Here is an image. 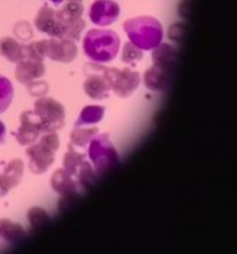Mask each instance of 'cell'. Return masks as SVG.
Segmentation results:
<instances>
[{
    "label": "cell",
    "mask_w": 237,
    "mask_h": 254,
    "mask_svg": "<svg viewBox=\"0 0 237 254\" xmlns=\"http://www.w3.org/2000/svg\"><path fill=\"white\" fill-rule=\"evenodd\" d=\"M120 47V39L112 30L93 29L84 38V54L96 64H107L113 61Z\"/></svg>",
    "instance_id": "6da1fadb"
},
{
    "label": "cell",
    "mask_w": 237,
    "mask_h": 254,
    "mask_svg": "<svg viewBox=\"0 0 237 254\" xmlns=\"http://www.w3.org/2000/svg\"><path fill=\"white\" fill-rule=\"evenodd\" d=\"M123 29L130 42L141 50H153L161 45L163 27L161 22L150 16H138L124 22Z\"/></svg>",
    "instance_id": "7a4b0ae2"
},
{
    "label": "cell",
    "mask_w": 237,
    "mask_h": 254,
    "mask_svg": "<svg viewBox=\"0 0 237 254\" xmlns=\"http://www.w3.org/2000/svg\"><path fill=\"white\" fill-rule=\"evenodd\" d=\"M59 148V137L55 131L44 133L39 141L33 143L26 149L29 169L35 175H42L55 162Z\"/></svg>",
    "instance_id": "3957f363"
},
{
    "label": "cell",
    "mask_w": 237,
    "mask_h": 254,
    "mask_svg": "<svg viewBox=\"0 0 237 254\" xmlns=\"http://www.w3.org/2000/svg\"><path fill=\"white\" fill-rule=\"evenodd\" d=\"M87 153L98 177L108 174L119 162L118 151L108 134L95 135L88 144Z\"/></svg>",
    "instance_id": "277c9868"
},
{
    "label": "cell",
    "mask_w": 237,
    "mask_h": 254,
    "mask_svg": "<svg viewBox=\"0 0 237 254\" xmlns=\"http://www.w3.org/2000/svg\"><path fill=\"white\" fill-rule=\"evenodd\" d=\"M103 75L110 89L121 99H127L132 96L139 86L141 81L139 72L132 71L130 68L117 69L105 67Z\"/></svg>",
    "instance_id": "5b68a950"
},
{
    "label": "cell",
    "mask_w": 237,
    "mask_h": 254,
    "mask_svg": "<svg viewBox=\"0 0 237 254\" xmlns=\"http://www.w3.org/2000/svg\"><path fill=\"white\" fill-rule=\"evenodd\" d=\"M40 121L45 133L58 131L65 124V109L55 99L40 98L35 102L34 111Z\"/></svg>",
    "instance_id": "8992f818"
},
{
    "label": "cell",
    "mask_w": 237,
    "mask_h": 254,
    "mask_svg": "<svg viewBox=\"0 0 237 254\" xmlns=\"http://www.w3.org/2000/svg\"><path fill=\"white\" fill-rule=\"evenodd\" d=\"M85 68L89 69L87 77L84 83L85 94L95 100H103L110 96V86L108 85L103 70L105 67L98 64H89Z\"/></svg>",
    "instance_id": "52a82bcc"
},
{
    "label": "cell",
    "mask_w": 237,
    "mask_h": 254,
    "mask_svg": "<svg viewBox=\"0 0 237 254\" xmlns=\"http://www.w3.org/2000/svg\"><path fill=\"white\" fill-rule=\"evenodd\" d=\"M21 126L18 128L15 137L21 146H28L35 143L45 133L42 125L33 111H25L20 117Z\"/></svg>",
    "instance_id": "ba28073f"
},
{
    "label": "cell",
    "mask_w": 237,
    "mask_h": 254,
    "mask_svg": "<svg viewBox=\"0 0 237 254\" xmlns=\"http://www.w3.org/2000/svg\"><path fill=\"white\" fill-rule=\"evenodd\" d=\"M78 49L74 41L64 37L47 40V57L54 62L69 64L76 59Z\"/></svg>",
    "instance_id": "9c48e42d"
},
{
    "label": "cell",
    "mask_w": 237,
    "mask_h": 254,
    "mask_svg": "<svg viewBox=\"0 0 237 254\" xmlns=\"http://www.w3.org/2000/svg\"><path fill=\"white\" fill-rule=\"evenodd\" d=\"M35 25L39 32L51 37H61L65 23L60 19L58 10L45 6L36 15Z\"/></svg>",
    "instance_id": "30bf717a"
},
{
    "label": "cell",
    "mask_w": 237,
    "mask_h": 254,
    "mask_svg": "<svg viewBox=\"0 0 237 254\" xmlns=\"http://www.w3.org/2000/svg\"><path fill=\"white\" fill-rule=\"evenodd\" d=\"M119 6L113 0H96L91 5L89 17L98 26H108L118 20Z\"/></svg>",
    "instance_id": "8fae6325"
},
{
    "label": "cell",
    "mask_w": 237,
    "mask_h": 254,
    "mask_svg": "<svg viewBox=\"0 0 237 254\" xmlns=\"http://www.w3.org/2000/svg\"><path fill=\"white\" fill-rule=\"evenodd\" d=\"M50 183L53 190L65 199L74 198L84 190L76 179L69 176L63 169L57 170L51 177Z\"/></svg>",
    "instance_id": "7c38bea8"
},
{
    "label": "cell",
    "mask_w": 237,
    "mask_h": 254,
    "mask_svg": "<svg viewBox=\"0 0 237 254\" xmlns=\"http://www.w3.org/2000/svg\"><path fill=\"white\" fill-rule=\"evenodd\" d=\"M46 72L43 62L24 58L17 63L15 69V77L22 85H30L35 80L42 77Z\"/></svg>",
    "instance_id": "4fadbf2b"
},
{
    "label": "cell",
    "mask_w": 237,
    "mask_h": 254,
    "mask_svg": "<svg viewBox=\"0 0 237 254\" xmlns=\"http://www.w3.org/2000/svg\"><path fill=\"white\" fill-rule=\"evenodd\" d=\"M24 172V163L20 159H14L7 163L0 175V190L3 195L21 183Z\"/></svg>",
    "instance_id": "5bb4252c"
},
{
    "label": "cell",
    "mask_w": 237,
    "mask_h": 254,
    "mask_svg": "<svg viewBox=\"0 0 237 254\" xmlns=\"http://www.w3.org/2000/svg\"><path fill=\"white\" fill-rule=\"evenodd\" d=\"M173 69L153 64L144 74V83L148 89L161 91L165 89L171 81Z\"/></svg>",
    "instance_id": "9a60e30c"
},
{
    "label": "cell",
    "mask_w": 237,
    "mask_h": 254,
    "mask_svg": "<svg viewBox=\"0 0 237 254\" xmlns=\"http://www.w3.org/2000/svg\"><path fill=\"white\" fill-rule=\"evenodd\" d=\"M26 237L21 225L8 219H0V239L7 243L21 242Z\"/></svg>",
    "instance_id": "2e32d148"
},
{
    "label": "cell",
    "mask_w": 237,
    "mask_h": 254,
    "mask_svg": "<svg viewBox=\"0 0 237 254\" xmlns=\"http://www.w3.org/2000/svg\"><path fill=\"white\" fill-rule=\"evenodd\" d=\"M152 59L153 64L173 69L178 59V52L175 47L169 44H161L154 49Z\"/></svg>",
    "instance_id": "e0dca14e"
},
{
    "label": "cell",
    "mask_w": 237,
    "mask_h": 254,
    "mask_svg": "<svg viewBox=\"0 0 237 254\" xmlns=\"http://www.w3.org/2000/svg\"><path fill=\"white\" fill-rule=\"evenodd\" d=\"M0 55L8 62L17 64L24 59V46L21 45L14 38L4 37L0 40Z\"/></svg>",
    "instance_id": "ac0fdd59"
},
{
    "label": "cell",
    "mask_w": 237,
    "mask_h": 254,
    "mask_svg": "<svg viewBox=\"0 0 237 254\" xmlns=\"http://www.w3.org/2000/svg\"><path fill=\"white\" fill-rule=\"evenodd\" d=\"M86 156L77 152L72 145L68 146V150L65 153L63 159L62 169L71 177H77L80 170L82 169L84 163L86 162Z\"/></svg>",
    "instance_id": "d6986e66"
},
{
    "label": "cell",
    "mask_w": 237,
    "mask_h": 254,
    "mask_svg": "<svg viewBox=\"0 0 237 254\" xmlns=\"http://www.w3.org/2000/svg\"><path fill=\"white\" fill-rule=\"evenodd\" d=\"M105 115V108L102 106H86L79 114L75 122V127H83L86 126L97 125L101 122Z\"/></svg>",
    "instance_id": "ffe728a7"
},
{
    "label": "cell",
    "mask_w": 237,
    "mask_h": 254,
    "mask_svg": "<svg viewBox=\"0 0 237 254\" xmlns=\"http://www.w3.org/2000/svg\"><path fill=\"white\" fill-rule=\"evenodd\" d=\"M83 12V0H67L62 8L58 10V13L64 23L81 19Z\"/></svg>",
    "instance_id": "44dd1931"
},
{
    "label": "cell",
    "mask_w": 237,
    "mask_h": 254,
    "mask_svg": "<svg viewBox=\"0 0 237 254\" xmlns=\"http://www.w3.org/2000/svg\"><path fill=\"white\" fill-rule=\"evenodd\" d=\"M99 132V129L97 127L92 128H82V127H75L74 130L71 131L70 138L71 145L84 148L88 146L89 142L92 138L97 135Z\"/></svg>",
    "instance_id": "7402d4cb"
},
{
    "label": "cell",
    "mask_w": 237,
    "mask_h": 254,
    "mask_svg": "<svg viewBox=\"0 0 237 254\" xmlns=\"http://www.w3.org/2000/svg\"><path fill=\"white\" fill-rule=\"evenodd\" d=\"M14 96L12 83L7 77L0 75V114L5 113L10 106Z\"/></svg>",
    "instance_id": "603a6c76"
},
{
    "label": "cell",
    "mask_w": 237,
    "mask_h": 254,
    "mask_svg": "<svg viewBox=\"0 0 237 254\" xmlns=\"http://www.w3.org/2000/svg\"><path fill=\"white\" fill-rule=\"evenodd\" d=\"M24 58L43 62L47 57V40L37 41L24 46Z\"/></svg>",
    "instance_id": "cb8c5ba5"
},
{
    "label": "cell",
    "mask_w": 237,
    "mask_h": 254,
    "mask_svg": "<svg viewBox=\"0 0 237 254\" xmlns=\"http://www.w3.org/2000/svg\"><path fill=\"white\" fill-rule=\"evenodd\" d=\"M84 28H85V22L82 18L78 19L76 21H69L65 23L61 37L68 38L75 42L80 39Z\"/></svg>",
    "instance_id": "d4e9b609"
},
{
    "label": "cell",
    "mask_w": 237,
    "mask_h": 254,
    "mask_svg": "<svg viewBox=\"0 0 237 254\" xmlns=\"http://www.w3.org/2000/svg\"><path fill=\"white\" fill-rule=\"evenodd\" d=\"M27 218L33 228H40L49 221L48 212L40 207L31 208L27 213Z\"/></svg>",
    "instance_id": "484cf974"
},
{
    "label": "cell",
    "mask_w": 237,
    "mask_h": 254,
    "mask_svg": "<svg viewBox=\"0 0 237 254\" xmlns=\"http://www.w3.org/2000/svg\"><path fill=\"white\" fill-rule=\"evenodd\" d=\"M142 59H143V52L139 48L134 46L133 43H125L122 50V56H121V60L124 64L134 65L139 63Z\"/></svg>",
    "instance_id": "4316f807"
},
{
    "label": "cell",
    "mask_w": 237,
    "mask_h": 254,
    "mask_svg": "<svg viewBox=\"0 0 237 254\" xmlns=\"http://www.w3.org/2000/svg\"><path fill=\"white\" fill-rule=\"evenodd\" d=\"M6 137V127L3 122L0 121V143H3Z\"/></svg>",
    "instance_id": "83f0119b"
},
{
    "label": "cell",
    "mask_w": 237,
    "mask_h": 254,
    "mask_svg": "<svg viewBox=\"0 0 237 254\" xmlns=\"http://www.w3.org/2000/svg\"><path fill=\"white\" fill-rule=\"evenodd\" d=\"M50 1H52V2L55 3V4H59V3H61L64 0H50Z\"/></svg>",
    "instance_id": "f1b7e54d"
},
{
    "label": "cell",
    "mask_w": 237,
    "mask_h": 254,
    "mask_svg": "<svg viewBox=\"0 0 237 254\" xmlns=\"http://www.w3.org/2000/svg\"><path fill=\"white\" fill-rule=\"evenodd\" d=\"M3 196H4V195H3V193H2L1 190H0V197H3Z\"/></svg>",
    "instance_id": "f546056e"
}]
</instances>
